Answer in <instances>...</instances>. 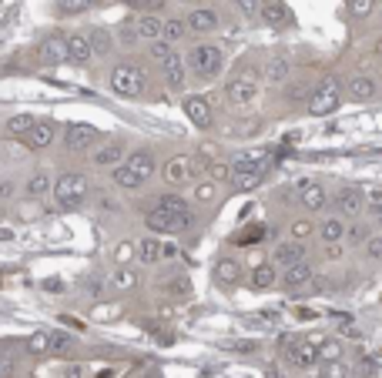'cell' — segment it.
Wrapping results in <instances>:
<instances>
[{
    "instance_id": "obj_25",
    "label": "cell",
    "mask_w": 382,
    "mask_h": 378,
    "mask_svg": "<svg viewBox=\"0 0 382 378\" xmlns=\"http://www.w3.org/2000/svg\"><path fill=\"white\" fill-rule=\"evenodd\" d=\"M242 271L245 268L235 261V258H221L215 265V281L218 285H225V288H231V285H238L242 281Z\"/></svg>"
},
{
    "instance_id": "obj_40",
    "label": "cell",
    "mask_w": 382,
    "mask_h": 378,
    "mask_svg": "<svg viewBox=\"0 0 382 378\" xmlns=\"http://www.w3.org/2000/svg\"><path fill=\"white\" fill-rule=\"evenodd\" d=\"M101 0H57V11L61 13H84V11H94Z\"/></svg>"
},
{
    "instance_id": "obj_22",
    "label": "cell",
    "mask_w": 382,
    "mask_h": 378,
    "mask_svg": "<svg viewBox=\"0 0 382 378\" xmlns=\"http://www.w3.org/2000/svg\"><path fill=\"white\" fill-rule=\"evenodd\" d=\"M94 57V47H91L88 34H71L67 37V61L71 64H88Z\"/></svg>"
},
{
    "instance_id": "obj_28",
    "label": "cell",
    "mask_w": 382,
    "mask_h": 378,
    "mask_svg": "<svg viewBox=\"0 0 382 378\" xmlns=\"http://www.w3.org/2000/svg\"><path fill=\"white\" fill-rule=\"evenodd\" d=\"M318 238L325 241V244H335V241H345V225L342 218H325L322 225H318Z\"/></svg>"
},
{
    "instance_id": "obj_37",
    "label": "cell",
    "mask_w": 382,
    "mask_h": 378,
    "mask_svg": "<svg viewBox=\"0 0 382 378\" xmlns=\"http://www.w3.org/2000/svg\"><path fill=\"white\" fill-rule=\"evenodd\" d=\"M27 352L30 355H47L51 352V331H34L27 338Z\"/></svg>"
},
{
    "instance_id": "obj_16",
    "label": "cell",
    "mask_w": 382,
    "mask_h": 378,
    "mask_svg": "<svg viewBox=\"0 0 382 378\" xmlns=\"http://www.w3.org/2000/svg\"><path fill=\"white\" fill-rule=\"evenodd\" d=\"M37 57L44 67H57V64L67 61V37H57V34H51V37H44V44L37 47Z\"/></svg>"
},
{
    "instance_id": "obj_29",
    "label": "cell",
    "mask_w": 382,
    "mask_h": 378,
    "mask_svg": "<svg viewBox=\"0 0 382 378\" xmlns=\"http://www.w3.org/2000/svg\"><path fill=\"white\" fill-rule=\"evenodd\" d=\"M289 74H292V64H289V57H272V61H268V67H265L268 84H285Z\"/></svg>"
},
{
    "instance_id": "obj_20",
    "label": "cell",
    "mask_w": 382,
    "mask_h": 378,
    "mask_svg": "<svg viewBox=\"0 0 382 378\" xmlns=\"http://www.w3.org/2000/svg\"><path fill=\"white\" fill-rule=\"evenodd\" d=\"M185 24H188L191 34H212V30H218V13L208 11V7H195Z\"/></svg>"
},
{
    "instance_id": "obj_59",
    "label": "cell",
    "mask_w": 382,
    "mask_h": 378,
    "mask_svg": "<svg viewBox=\"0 0 382 378\" xmlns=\"http://www.w3.org/2000/svg\"><path fill=\"white\" fill-rule=\"evenodd\" d=\"M175 254H178L175 244H161V258H175Z\"/></svg>"
},
{
    "instance_id": "obj_41",
    "label": "cell",
    "mask_w": 382,
    "mask_h": 378,
    "mask_svg": "<svg viewBox=\"0 0 382 378\" xmlns=\"http://www.w3.org/2000/svg\"><path fill=\"white\" fill-rule=\"evenodd\" d=\"M318 378H349V365H345L342 358H339V362H322Z\"/></svg>"
},
{
    "instance_id": "obj_36",
    "label": "cell",
    "mask_w": 382,
    "mask_h": 378,
    "mask_svg": "<svg viewBox=\"0 0 382 378\" xmlns=\"http://www.w3.org/2000/svg\"><path fill=\"white\" fill-rule=\"evenodd\" d=\"M115 184H117V188H141L144 181H141V177L134 175V171H131L125 161H121V164L115 167Z\"/></svg>"
},
{
    "instance_id": "obj_30",
    "label": "cell",
    "mask_w": 382,
    "mask_h": 378,
    "mask_svg": "<svg viewBox=\"0 0 382 378\" xmlns=\"http://www.w3.org/2000/svg\"><path fill=\"white\" fill-rule=\"evenodd\" d=\"M27 194H30V198H47V194H51L54 191V181H51V175H44V171H37V175H30L27 177Z\"/></svg>"
},
{
    "instance_id": "obj_43",
    "label": "cell",
    "mask_w": 382,
    "mask_h": 378,
    "mask_svg": "<svg viewBox=\"0 0 382 378\" xmlns=\"http://www.w3.org/2000/svg\"><path fill=\"white\" fill-rule=\"evenodd\" d=\"M215 194H218V181H198L195 184V201L208 204V201H215Z\"/></svg>"
},
{
    "instance_id": "obj_55",
    "label": "cell",
    "mask_w": 382,
    "mask_h": 378,
    "mask_svg": "<svg viewBox=\"0 0 382 378\" xmlns=\"http://www.w3.org/2000/svg\"><path fill=\"white\" fill-rule=\"evenodd\" d=\"M158 204H168V208H188V204L181 201L178 194H161V198H158Z\"/></svg>"
},
{
    "instance_id": "obj_38",
    "label": "cell",
    "mask_w": 382,
    "mask_h": 378,
    "mask_svg": "<svg viewBox=\"0 0 382 378\" xmlns=\"http://www.w3.org/2000/svg\"><path fill=\"white\" fill-rule=\"evenodd\" d=\"M185 34H188V24L185 20H165V30H161V37L168 40V44H178V40H185Z\"/></svg>"
},
{
    "instance_id": "obj_57",
    "label": "cell",
    "mask_w": 382,
    "mask_h": 378,
    "mask_svg": "<svg viewBox=\"0 0 382 378\" xmlns=\"http://www.w3.org/2000/svg\"><path fill=\"white\" fill-rule=\"evenodd\" d=\"M0 198H13V181H0Z\"/></svg>"
},
{
    "instance_id": "obj_35",
    "label": "cell",
    "mask_w": 382,
    "mask_h": 378,
    "mask_svg": "<svg viewBox=\"0 0 382 378\" xmlns=\"http://www.w3.org/2000/svg\"><path fill=\"white\" fill-rule=\"evenodd\" d=\"M88 37H91V47H94V57L98 54H111V47H115V37L108 30H101V27H94Z\"/></svg>"
},
{
    "instance_id": "obj_11",
    "label": "cell",
    "mask_w": 382,
    "mask_h": 378,
    "mask_svg": "<svg viewBox=\"0 0 382 378\" xmlns=\"http://www.w3.org/2000/svg\"><path fill=\"white\" fill-rule=\"evenodd\" d=\"M362 211H366V191L342 188L335 194V215L339 218H359Z\"/></svg>"
},
{
    "instance_id": "obj_58",
    "label": "cell",
    "mask_w": 382,
    "mask_h": 378,
    "mask_svg": "<svg viewBox=\"0 0 382 378\" xmlns=\"http://www.w3.org/2000/svg\"><path fill=\"white\" fill-rule=\"evenodd\" d=\"M13 372V362L11 358H0V375H11Z\"/></svg>"
},
{
    "instance_id": "obj_13",
    "label": "cell",
    "mask_w": 382,
    "mask_h": 378,
    "mask_svg": "<svg viewBox=\"0 0 382 378\" xmlns=\"http://www.w3.org/2000/svg\"><path fill=\"white\" fill-rule=\"evenodd\" d=\"M312 278H316V268L308 265V261H295V265H289L279 275V285L289 291H299V288H308Z\"/></svg>"
},
{
    "instance_id": "obj_26",
    "label": "cell",
    "mask_w": 382,
    "mask_h": 378,
    "mask_svg": "<svg viewBox=\"0 0 382 378\" xmlns=\"http://www.w3.org/2000/svg\"><path fill=\"white\" fill-rule=\"evenodd\" d=\"M134 254H138L141 265H158L161 261V241L154 238V235H148V238H141L134 244Z\"/></svg>"
},
{
    "instance_id": "obj_34",
    "label": "cell",
    "mask_w": 382,
    "mask_h": 378,
    "mask_svg": "<svg viewBox=\"0 0 382 378\" xmlns=\"http://www.w3.org/2000/svg\"><path fill=\"white\" fill-rule=\"evenodd\" d=\"M34 121H37V117H30V114H13V117H7V134H13V138H24L27 131L34 127Z\"/></svg>"
},
{
    "instance_id": "obj_3",
    "label": "cell",
    "mask_w": 382,
    "mask_h": 378,
    "mask_svg": "<svg viewBox=\"0 0 382 378\" xmlns=\"http://www.w3.org/2000/svg\"><path fill=\"white\" fill-rule=\"evenodd\" d=\"M144 225L151 228L154 235H181L191 228V211L188 208H168V204H154Z\"/></svg>"
},
{
    "instance_id": "obj_53",
    "label": "cell",
    "mask_w": 382,
    "mask_h": 378,
    "mask_svg": "<svg viewBox=\"0 0 382 378\" xmlns=\"http://www.w3.org/2000/svg\"><path fill=\"white\" fill-rule=\"evenodd\" d=\"M61 378H88V368L77 365V362H71V365H64Z\"/></svg>"
},
{
    "instance_id": "obj_19",
    "label": "cell",
    "mask_w": 382,
    "mask_h": 378,
    "mask_svg": "<svg viewBox=\"0 0 382 378\" xmlns=\"http://www.w3.org/2000/svg\"><path fill=\"white\" fill-rule=\"evenodd\" d=\"M302 208L306 211H322L325 204H329V191L325 184H318V181H302Z\"/></svg>"
},
{
    "instance_id": "obj_52",
    "label": "cell",
    "mask_w": 382,
    "mask_h": 378,
    "mask_svg": "<svg viewBox=\"0 0 382 378\" xmlns=\"http://www.w3.org/2000/svg\"><path fill=\"white\" fill-rule=\"evenodd\" d=\"M366 204H369V211H376V215H379V211H382V188L366 191Z\"/></svg>"
},
{
    "instance_id": "obj_45",
    "label": "cell",
    "mask_w": 382,
    "mask_h": 378,
    "mask_svg": "<svg viewBox=\"0 0 382 378\" xmlns=\"http://www.w3.org/2000/svg\"><path fill=\"white\" fill-rule=\"evenodd\" d=\"M104 285H108V281H104V278H98V275H88V278H81V288L88 291L91 298H101Z\"/></svg>"
},
{
    "instance_id": "obj_27",
    "label": "cell",
    "mask_w": 382,
    "mask_h": 378,
    "mask_svg": "<svg viewBox=\"0 0 382 378\" xmlns=\"http://www.w3.org/2000/svg\"><path fill=\"white\" fill-rule=\"evenodd\" d=\"M134 30H138V37H144V40H158L161 37V30H165V20L154 17V13H141Z\"/></svg>"
},
{
    "instance_id": "obj_8",
    "label": "cell",
    "mask_w": 382,
    "mask_h": 378,
    "mask_svg": "<svg viewBox=\"0 0 382 378\" xmlns=\"http://www.w3.org/2000/svg\"><path fill=\"white\" fill-rule=\"evenodd\" d=\"M98 141H101V131H98V127H91V124H67V127H64V148H67V151H74V154L91 151Z\"/></svg>"
},
{
    "instance_id": "obj_56",
    "label": "cell",
    "mask_w": 382,
    "mask_h": 378,
    "mask_svg": "<svg viewBox=\"0 0 382 378\" xmlns=\"http://www.w3.org/2000/svg\"><path fill=\"white\" fill-rule=\"evenodd\" d=\"M306 235H312V228H308L306 221H295V225H292V238H295V241H302Z\"/></svg>"
},
{
    "instance_id": "obj_23",
    "label": "cell",
    "mask_w": 382,
    "mask_h": 378,
    "mask_svg": "<svg viewBox=\"0 0 382 378\" xmlns=\"http://www.w3.org/2000/svg\"><path fill=\"white\" fill-rule=\"evenodd\" d=\"M125 164L134 171V175L141 177V181H148V177L158 171V161H154V154L151 151H134V154H127Z\"/></svg>"
},
{
    "instance_id": "obj_1",
    "label": "cell",
    "mask_w": 382,
    "mask_h": 378,
    "mask_svg": "<svg viewBox=\"0 0 382 378\" xmlns=\"http://www.w3.org/2000/svg\"><path fill=\"white\" fill-rule=\"evenodd\" d=\"M265 171H268V154H238L231 161V188L252 191L255 184H262Z\"/></svg>"
},
{
    "instance_id": "obj_51",
    "label": "cell",
    "mask_w": 382,
    "mask_h": 378,
    "mask_svg": "<svg viewBox=\"0 0 382 378\" xmlns=\"http://www.w3.org/2000/svg\"><path fill=\"white\" fill-rule=\"evenodd\" d=\"M208 175L212 181H231V164H208Z\"/></svg>"
},
{
    "instance_id": "obj_15",
    "label": "cell",
    "mask_w": 382,
    "mask_h": 378,
    "mask_svg": "<svg viewBox=\"0 0 382 378\" xmlns=\"http://www.w3.org/2000/svg\"><path fill=\"white\" fill-rule=\"evenodd\" d=\"M185 117H188V121L198 127V131H208V127L215 124L212 104L204 101V98H185Z\"/></svg>"
},
{
    "instance_id": "obj_48",
    "label": "cell",
    "mask_w": 382,
    "mask_h": 378,
    "mask_svg": "<svg viewBox=\"0 0 382 378\" xmlns=\"http://www.w3.org/2000/svg\"><path fill=\"white\" fill-rule=\"evenodd\" d=\"M366 238H369V228L366 225H349L345 228V241H349V244H362Z\"/></svg>"
},
{
    "instance_id": "obj_46",
    "label": "cell",
    "mask_w": 382,
    "mask_h": 378,
    "mask_svg": "<svg viewBox=\"0 0 382 378\" xmlns=\"http://www.w3.org/2000/svg\"><path fill=\"white\" fill-rule=\"evenodd\" d=\"M285 98H289V104H299V101H308L312 98V90H308V84H289V90H285Z\"/></svg>"
},
{
    "instance_id": "obj_5",
    "label": "cell",
    "mask_w": 382,
    "mask_h": 378,
    "mask_svg": "<svg viewBox=\"0 0 382 378\" xmlns=\"http://www.w3.org/2000/svg\"><path fill=\"white\" fill-rule=\"evenodd\" d=\"M342 81L339 77H325L316 90H312V98H308V114L312 117H325V114L339 111V104H342Z\"/></svg>"
},
{
    "instance_id": "obj_54",
    "label": "cell",
    "mask_w": 382,
    "mask_h": 378,
    "mask_svg": "<svg viewBox=\"0 0 382 378\" xmlns=\"http://www.w3.org/2000/svg\"><path fill=\"white\" fill-rule=\"evenodd\" d=\"M345 254V248H342V241H335V244H325V258H332V261H339Z\"/></svg>"
},
{
    "instance_id": "obj_4",
    "label": "cell",
    "mask_w": 382,
    "mask_h": 378,
    "mask_svg": "<svg viewBox=\"0 0 382 378\" xmlns=\"http://www.w3.org/2000/svg\"><path fill=\"white\" fill-rule=\"evenodd\" d=\"M188 64V71L195 77H202V81H215L221 74V67H225V54L218 44H198V47H191V54L185 57Z\"/></svg>"
},
{
    "instance_id": "obj_18",
    "label": "cell",
    "mask_w": 382,
    "mask_h": 378,
    "mask_svg": "<svg viewBox=\"0 0 382 378\" xmlns=\"http://www.w3.org/2000/svg\"><path fill=\"white\" fill-rule=\"evenodd\" d=\"M191 164H195V158H188V154H178V158H171V161L161 167V175H165L168 184H185V181H191Z\"/></svg>"
},
{
    "instance_id": "obj_7",
    "label": "cell",
    "mask_w": 382,
    "mask_h": 378,
    "mask_svg": "<svg viewBox=\"0 0 382 378\" xmlns=\"http://www.w3.org/2000/svg\"><path fill=\"white\" fill-rule=\"evenodd\" d=\"M285 362L299 372H306V368H316L318 365V345L308 338H285Z\"/></svg>"
},
{
    "instance_id": "obj_47",
    "label": "cell",
    "mask_w": 382,
    "mask_h": 378,
    "mask_svg": "<svg viewBox=\"0 0 382 378\" xmlns=\"http://www.w3.org/2000/svg\"><path fill=\"white\" fill-rule=\"evenodd\" d=\"M235 11L242 13L245 20H252V17H258V11H262V0H235Z\"/></svg>"
},
{
    "instance_id": "obj_32",
    "label": "cell",
    "mask_w": 382,
    "mask_h": 378,
    "mask_svg": "<svg viewBox=\"0 0 382 378\" xmlns=\"http://www.w3.org/2000/svg\"><path fill=\"white\" fill-rule=\"evenodd\" d=\"M345 355V348H342V341L339 338H322L318 341V362H339Z\"/></svg>"
},
{
    "instance_id": "obj_17",
    "label": "cell",
    "mask_w": 382,
    "mask_h": 378,
    "mask_svg": "<svg viewBox=\"0 0 382 378\" xmlns=\"http://www.w3.org/2000/svg\"><path fill=\"white\" fill-rule=\"evenodd\" d=\"M125 158H127L125 141H108V144H101V148H94L91 164H98V167H117Z\"/></svg>"
},
{
    "instance_id": "obj_49",
    "label": "cell",
    "mask_w": 382,
    "mask_h": 378,
    "mask_svg": "<svg viewBox=\"0 0 382 378\" xmlns=\"http://www.w3.org/2000/svg\"><path fill=\"white\" fill-rule=\"evenodd\" d=\"M372 7H376V0H352V4H349V11H352V17H356V20L369 17Z\"/></svg>"
},
{
    "instance_id": "obj_21",
    "label": "cell",
    "mask_w": 382,
    "mask_h": 378,
    "mask_svg": "<svg viewBox=\"0 0 382 378\" xmlns=\"http://www.w3.org/2000/svg\"><path fill=\"white\" fill-rule=\"evenodd\" d=\"M376 90H379V84H376L369 74H356L352 81H345V94H349L352 101H372Z\"/></svg>"
},
{
    "instance_id": "obj_44",
    "label": "cell",
    "mask_w": 382,
    "mask_h": 378,
    "mask_svg": "<svg viewBox=\"0 0 382 378\" xmlns=\"http://www.w3.org/2000/svg\"><path fill=\"white\" fill-rule=\"evenodd\" d=\"M362 248H366L369 261H382V235H369V238L362 241Z\"/></svg>"
},
{
    "instance_id": "obj_50",
    "label": "cell",
    "mask_w": 382,
    "mask_h": 378,
    "mask_svg": "<svg viewBox=\"0 0 382 378\" xmlns=\"http://www.w3.org/2000/svg\"><path fill=\"white\" fill-rule=\"evenodd\" d=\"M127 7H134V11H144V13H151V11H161L165 7V0H125Z\"/></svg>"
},
{
    "instance_id": "obj_39",
    "label": "cell",
    "mask_w": 382,
    "mask_h": 378,
    "mask_svg": "<svg viewBox=\"0 0 382 378\" xmlns=\"http://www.w3.org/2000/svg\"><path fill=\"white\" fill-rule=\"evenodd\" d=\"M111 285L121 288V291L134 288V285H138V271H131V268H117V271H111Z\"/></svg>"
},
{
    "instance_id": "obj_9",
    "label": "cell",
    "mask_w": 382,
    "mask_h": 378,
    "mask_svg": "<svg viewBox=\"0 0 382 378\" xmlns=\"http://www.w3.org/2000/svg\"><path fill=\"white\" fill-rule=\"evenodd\" d=\"M161 71H165L168 90L181 94V90H185V84H188V64H185V57H181V54H175V51H168L165 57H161Z\"/></svg>"
},
{
    "instance_id": "obj_10",
    "label": "cell",
    "mask_w": 382,
    "mask_h": 378,
    "mask_svg": "<svg viewBox=\"0 0 382 378\" xmlns=\"http://www.w3.org/2000/svg\"><path fill=\"white\" fill-rule=\"evenodd\" d=\"M225 90H228V101L242 107V104H248L255 98V90H258V77H255V71H242V74L231 77Z\"/></svg>"
},
{
    "instance_id": "obj_2",
    "label": "cell",
    "mask_w": 382,
    "mask_h": 378,
    "mask_svg": "<svg viewBox=\"0 0 382 378\" xmlns=\"http://www.w3.org/2000/svg\"><path fill=\"white\" fill-rule=\"evenodd\" d=\"M51 194H54V201H57L61 211H77L81 204L88 201V181H84V175L64 171V175H57V181H54Z\"/></svg>"
},
{
    "instance_id": "obj_24",
    "label": "cell",
    "mask_w": 382,
    "mask_h": 378,
    "mask_svg": "<svg viewBox=\"0 0 382 378\" xmlns=\"http://www.w3.org/2000/svg\"><path fill=\"white\" fill-rule=\"evenodd\" d=\"M248 285H252L255 291H268L279 285V271H275V265L268 261V265H258L248 271Z\"/></svg>"
},
{
    "instance_id": "obj_6",
    "label": "cell",
    "mask_w": 382,
    "mask_h": 378,
    "mask_svg": "<svg viewBox=\"0 0 382 378\" xmlns=\"http://www.w3.org/2000/svg\"><path fill=\"white\" fill-rule=\"evenodd\" d=\"M111 90H115L117 98H138L141 90H144V71H141L138 64H115V71H111Z\"/></svg>"
},
{
    "instance_id": "obj_14",
    "label": "cell",
    "mask_w": 382,
    "mask_h": 378,
    "mask_svg": "<svg viewBox=\"0 0 382 378\" xmlns=\"http://www.w3.org/2000/svg\"><path fill=\"white\" fill-rule=\"evenodd\" d=\"M54 138H57V127H54V121H34V127H30L21 141H24L30 151H44V148H51V144H54Z\"/></svg>"
},
{
    "instance_id": "obj_33",
    "label": "cell",
    "mask_w": 382,
    "mask_h": 378,
    "mask_svg": "<svg viewBox=\"0 0 382 378\" xmlns=\"http://www.w3.org/2000/svg\"><path fill=\"white\" fill-rule=\"evenodd\" d=\"M161 285H165V291L171 295V298H178V302L191 298V281L185 275H175L171 281H161Z\"/></svg>"
},
{
    "instance_id": "obj_31",
    "label": "cell",
    "mask_w": 382,
    "mask_h": 378,
    "mask_svg": "<svg viewBox=\"0 0 382 378\" xmlns=\"http://www.w3.org/2000/svg\"><path fill=\"white\" fill-rule=\"evenodd\" d=\"M258 17H262V20H265L268 27H282L285 20H289V11H285L282 4H262Z\"/></svg>"
},
{
    "instance_id": "obj_42",
    "label": "cell",
    "mask_w": 382,
    "mask_h": 378,
    "mask_svg": "<svg viewBox=\"0 0 382 378\" xmlns=\"http://www.w3.org/2000/svg\"><path fill=\"white\" fill-rule=\"evenodd\" d=\"M74 345L77 341L67 335V331H51V352L64 355V352H74Z\"/></svg>"
},
{
    "instance_id": "obj_12",
    "label": "cell",
    "mask_w": 382,
    "mask_h": 378,
    "mask_svg": "<svg viewBox=\"0 0 382 378\" xmlns=\"http://www.w3.org/2000/svg\"><path fill=\"white\" fill-rule=\"evenodd\" d=\"M306 254H308V248L302 244V241H279L275 248H272V265L275 268H289V265H295V261H306Z\"/></svg>"
},
{
    "instance_id": "obj_60",
    "label": "cell",
    "mask_w": 382,
    "mask_h": 378,
    "mask_svg": "<svg viewBox=\"0 0 382 378\" xmlns=\"http://www.w3.org/2000/svg\"><path fill=\"white\" fill-rule=\"evenodd\" d=\"M379 228H382V211H379Z\"/></svg>"
}]
</instances>
